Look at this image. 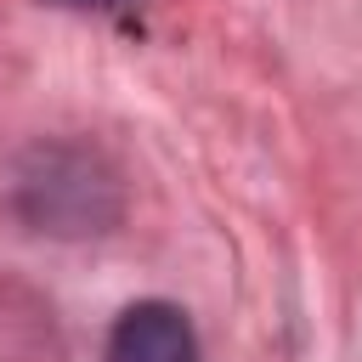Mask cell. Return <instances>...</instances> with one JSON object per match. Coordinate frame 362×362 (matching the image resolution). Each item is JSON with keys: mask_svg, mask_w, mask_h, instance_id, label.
I'll list each match as a JSON object with an SVG mask.
<instances>
[{"mask_svg": "<svg viewBox=\"0 0 362 362\" xmlns=\"http://www.w3.org/2000/svg\"><path fill=\"white\" fill-rule=\"evenodd\" d=\"M107 362H204V351H198V334H192L181 305L141 300L113 322Z\"/></svg>", "mask_w": 362, "mask_h": 362, "instance_id": "1", "label": "cell"}]
</instances>
